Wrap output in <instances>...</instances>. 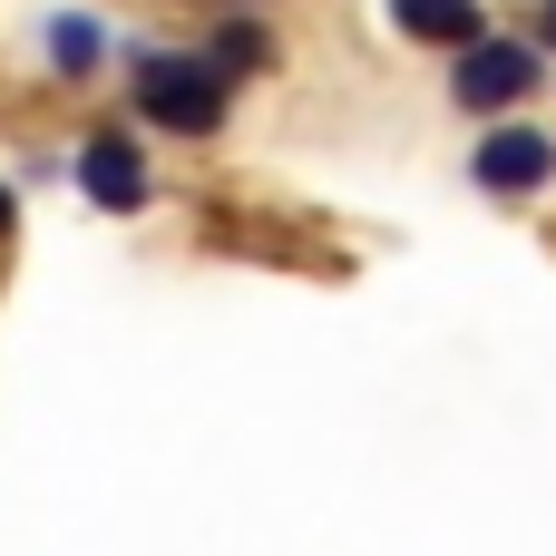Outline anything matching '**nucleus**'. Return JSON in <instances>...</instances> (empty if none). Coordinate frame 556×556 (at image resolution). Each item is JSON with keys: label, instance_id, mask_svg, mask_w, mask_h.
Returning <instances> with one entry per match:
<instances>
[{"label": "nucleus", "instance_id": "f257e3e1", "mask_svg": "<svg viewBox=\"0 0 556 556\" xmlns=\"http://www.w3.org/2000/svg\"><path fill=\"white\" fill-rule=\"evenodd\" d=\"M137 108H147L156 127H176V137H205V127L225 117V78H215L205 59L147 49V59H137Z\"/></svg>", "mask_w": 556, "mask_h": 556}, {"label": "nucleus", "instance_id": "f03ea898", "mask_svg": "<svg viewBox=\"0 0 556 556\" xmlns=\"http://www.w3.org/2000/svg\"><path fill=\"white\" fill-rule=\"evenodd\" d=\"M528 88H538V49H528V39H489V29L459 39V68H450V98H459V108L489 117V108H508V98H528Z\"/></svg>", "mask_w": 556, "mask_h": 556}, {"label": "nucleus", "instance_id": "7ed1b4c3", "mask_svg": "<svg viewBox=\"0 0 556 556\" xmlns=\"http://www.w3.org/2000/svg\"><path fill=\"white\" fill-rule=\"evenodd\" d=\"M469 176H479L489 195H528V186L556 176V137H538V127H489L479 156H469Z\"/></svg>", "mask_w": 556, "mask_h": 556}, {"label": "nucleus", "instance_id": "20e7f679", "mask_svg": "<svg viewBox=\"0 0 556 556\" xmlns=\"http://www.w3.org/2000/svg\"><path fill=\"white\" fill-rule=\"evenodd\" d=\"M78 186H88L108 215H137V205H147V166H137L127 137H88V147H78Z\"/></svg>", "mask_w": 556, "mask_h": 556}, {"label": "nucleus", "instance_id": "39448f33", "mask_svg": "<svg viewBox=\"0 0 556 556\" xmlns=\"http://www.w3.org/2000/svg\"><path fill=\"white\" fill-rule=\"evenodd\" d=\"M391 20H401L410 39H440V49L479 39V0H391Z\"/></svg>", "mask_w": 556, "mask_h": 556}, {"label": "nucleus", "instance_id": "423d86ee", "mask_svg": "<svg viewBox=\"0 0 556 556\" xmlns=\"http://www.w3.org/2000/svg\"><path fill=\"white\" fill-rule=\"evenodd\" d=\"M98 59H108V29L78 20V10H59V20H49V68H59V78H88Z\"/></svg>", "mask_w": 556, "mask_h": 556}, {"label": "nucleus", "instance_id": "0eeeda50", "mask_svg": "<svg viewBox=\"0 0 556 556\" xmlns=\"http://www.w3.org/2000/svg\"><path fill=\"white\" fill-rule=\"evenodd\" d=\"M205 68H215V78L264 68V29H254V20H225V29H215V49H205Z\"/></svg>", "mask_w": 556, "mask_h": 556}, {"label": "nucleus", "instance_id": "6e6552de", "mask_svg": "<svg viewBox=\"0 0 556 556\" xmlns=\"http://www.w3.org/2000/svg\"><path fill=\"white\" fill-rule=\"evenodd\" d=\"M538 29H547V39H556V0H547V20H538Z\"/></svg>", "mask_w": 556, "mask_h": 556}, {"label": "nucleus", "instance_id": "1a4fd4ad", "mask_svg": "<svg viewBox=\"0 0 556 556\" xmlns=\"http://www.w3.org/2000/svg\"><path fill=\"white\" fill-rule=\"evenodd\" d=\"M0 235H10V195H0Z\"/></svg>", "mask_w": 556, "mask_h": 556}]
</instances>
